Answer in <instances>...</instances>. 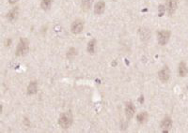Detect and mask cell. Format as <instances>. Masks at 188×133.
Masks as SVG:
<instances>
[{
  "instance_id": "17",
  "label": "cell",
  "mask_w": 188,
  "mask_h": 133,
  "mask_svg": "<svg viewBox=\"0 0 188 133\" xmlns=\"http://www.w3.org/2000/svg\"><path fill=\"white\" fill-rule=\"evenodd\" d=\"M95 40L93 39V40H91V41H90L88 42V45H87V51H88V53H94V52H95Z\"/></svg>"
},
{
  "instance_id": "16",
  "label": "cell",
  "mask_w": 188,
  "mask_h": 133,
  "mask_svg": "<svg viewBox=\"0 0 188 133\" xmlns=\"http://www.w3.org/2000/svg\"><path fill=\"white\" fill-rule=\"evenodd\" d=\"M52 1H53V0H41V9H44V10L49 9L51 5H52Z\"/></svg>"
},
{
  "instance_id": "20",
  "label": "cell",
  "mask_w": 188,
  "mask_h": 133,
  "mask_svg": "<svg viewBox=\"0 0 188 133\" xmlns=\"http://www.w3.org/2000/svg\"><path fill=\"white\" fill-rule=\"evenodd\" d=\"M113 1H116V0H113Z\"/></svg>"
},
{
  "instance_id": "8",
  "label": "cell",
  "mask_w": 188,
  "mask_h": 133,
  "mask_svg": "<svg viewBox=\"0 0 188 133\" xmlns=\"http://www.w3.org/2000/svg\"><path fill=\"white\" fill-rule=\"evenodd\" d=\"M135 112H136V110H135L134 104H133L132 102H128L126 104V106H125V114H126V117L128 119H131L133 116H134Z\"/></svg>"
},
{
  "instance_id": "13",
  "label": "cell",
  "mask_w": 188,
  "mask_h": 133,
  "mask_svg": "<svg viewBox=\"0 0 188 133\" xmlns=\"http://www.w3.org/2000/svg\"><path fill=\"white\" fill-rule=\"evenodd\" d=\"M92 3H93V0H82L81 1L82 9L85 10V12H87V10L91 8Z\"/></svg>"
},
{
  "instance_id": "18",
  "label": "cell",
  "mask_w": 188,
  "mask_h": 133,
  "mask_svg": "<svg viewBox=\"0 0 188 133\" xmlns=\"http://www.w3.org/2000/svg\"><path fill=\"white\" fill-rule=\"evenodd\" d=\"M74 55H76V50L73 49V48H72V49L69 51V53H67V56H68L69 58H72L73 56H74Z\"/></svg>"
},
{
  "instance_id": "2",
  "label": "cell",
  "mask_w": 188,
  "mask_h": 133,
  "mask_svg": "<svg viewBox=\"0 0 188 133\" xmlns=\"http://www.w3.org/2000/svg\"><path fill=\"white\" fill-rule=\"evenodd\" d=\"M28 41L26 39H21L18 46H17V50H16V55L17 56H24L28 53Z\"/></svg>"
},
{
  "instance_id": "12",
  "label": "cell",
  "mask_w": 188,
  "mask_h": 133,
  "mask_svg": "<svg viewBox=\"0 0 188 133\" xmlns=\"http://www.w3.org/2000/svg\"><path fill=\"white\" fill-rule=\"evenodd\" d=\"M37 91H38L37 83L36 82H31L28 84V87H27V94L28 95H34V94L37 93Z\"/></svg>"
},
{
  "instance_id": "3",
  "label": "cell",
  "mask_w": 188,
  "mask_h": 133,
  "mask_svg": "<svg viewBox=\"0 0 188 133\" xmlns=\"http://www.w3.org/2000/svg\"><path fill=\"white\" fill-rule=\"evenodd\" d=\"M169 38H170V32L168 30H161L157 34L158 42L161 44V45L167 44L169 40Z\"/></svg>"
},
{
  "instance_id": "1",
  "label": "cell",
  "mask_w": 188,
  "mask_h": 133,
  "mask_svg": "<svg viewBox=\"0 0 188 133\" xmlns=\"http://www.w3.org/2000/svg\"><path fill=\"white\" fill-rule=\"evenodd\" d=\"M59 124L64 129L69 128L73 124V115H72V114L70 112L62 114L60 115L59 119Z\"/></svg>"
},
{
  "instance_id": "9",
  "label": "cell",
  "mask_w": 188,
  "mask_h": 133,
  "mask_svg": "<svg viewBox=\"0 0 188 133\" xmlns=\"http://www.w3.org/2000/svg\"><path fill=\"white\" fill-rule=\"evenodd\" d=\"M105 9V3L104 1H99L98 3H96L95 7H94V12L97 15H100L102 13H104Z\"/></svg>"
},
{
  "instance_id": "14",
  "label": "cell",
  "mask_w": 188,
  "mask_h": 133,
  "mask_svg": "<svg viewBox=\"0 0 188 133\" xmlns=\"http://www.w3.org/2000/svg\"><path fill=\"white\" fill-rule=\"evenodd\" d=\"M187 73H188V69H187L186 65L183 62L180 63V65H179V75L182 76V77H184Z\"/></svg>"
},
{
  "instance_id": "7",
  "label": "cell",
  "mask_w": 188,
  "mask_h": 133,
  "mask_svg": "<svg viewBox=\"0 0 188 133\" xmlns=\"http://www.w3.org/2000/svg\"><path fill=\"white\" fill-rule=\"evenodd\" d=\"M172 128V120L170 117H165L161 123V128L164 132H168Z\"/></svg>"
},
{
  "instance_id": "6",
  "label": "cell",
  "mask_w": 188,
  "mask_h": 133,
  "mask_svg": "<svg viewBox=\"0 0 188 133\" xmlns=\"http://www.w3.org/2000/svg\"><path fill=\"white\" fill-rule=\"evenodd\" d=\"M158 77H159L160 81L163 82V83H167L169 80L170 71H169V69L168 68V66H164V68L159 71Z\"/></svg>"
},
{
  "instance_id": "15",
  "label": "cell",
  "mask_w": 188,
  "mask_h": 133,
  "mask_svg": "<svg viewBox=\"0 0 188 133\" xmlns=\"http://www.w3.org/2000/svg\"><path fill=\"white\" fill-rule=\"evenodd\" d=\"M137 121L139 122L140 124H143V123H145V122L148 120V114L145 113V112L144 113H140V114H137Z\"/></svg>"
},
{
  "instance_id": "11",
  "label": "cell",
  "mask_w": 188,
  "mask_h": 133,
  "mask_svg": "<svg viewBox=\"0 0 188 133\" xmlns=\"http://www.w3.org/2000/svg\"><path fill=\"white\" fill-rule=\"evenodd\" d=\"M18 14H19V12H18V9H17V8H14V9H12L10 10V12L8 13L7 18H8V20H9V22H14V21L17 19Z\"/></svg>"
},
{
  "instance_id": "4",
  "label": "cell",
  "mask_w": 188,
  "mask_h": 133,
  "mask_svg": "<svg viewBox=\"0 0 188 133\" xmlns=\"http://www.w3.org/2000/svg\"><path fill=\"white\" fill-rule=\"evenodd\" d=\"M84 29V22L81 20H76L71 26V30L73 34H79Z\"/></svg>"
},
{
  "instance_id": "19",
  "label": "cell",
  "mask_w": 188,
  "mask_h": 133,
  "mask_svg": "<svg viewBox=\"0 0 188 133\" xmlns=\"http://www.w3.org/2000/svg\"><path fill=\"white\" fill-rule=\"evenodd\" d=\"M17 1H18V0H9V4H15Z\"/></svg>"
},
{
  "instance_id": "10",
  "label": "cell",
  "mask_w": 188,
  "mask_h": 133,
  "mask_svg": "<svg viewBox=\"0 0 188 133\" xmlns=\"http://www.w3.org/2000/svg\"><path fill=\"white\" fill-rule=\"evenodd\" d=\"M139 37L142 41H147L151 37V32L148 28H141L139 30Z\"/></svg>"
},
{
  "instance_id": "5",
  "label": "cell",
  "mask_w": 188,
  "mask_h": 133,
  "mask_svg": "<svg viewBox=\"0 0 188 133\" xmlns=\"http://www.w3.org/2000/svg\"><path fill=\"white\" fill-rule=\"evenodd\" d=\"M178 0H165V9L169 15H172L177 9Z\"/></svg>"
}]
</instances>
